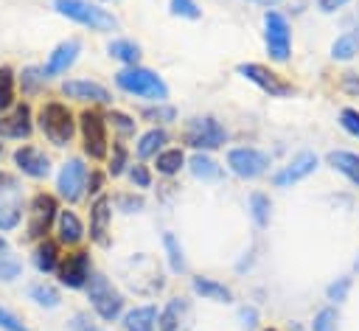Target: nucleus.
<instances>
[{
    "mask_svg": "<svg viewBox=\"0 0 359 331\" xmlns=\"http://www.w3.org/2000/svg\"><path fill=\"white\" fill-rule=\"evenodd\" d=\"M115 84L135 98H149V101H165L168 98V84L163 81V76L149 70V67H140V65H129V67L118 70Z\"/></svg>",
    "mask_w": 359,
    "mask_h": 331,
    "instance_id": "nucleus-1",
    "label": "nucleus"
},
{
    "mask_svg": "<svg viewBox=\"0 0 359 331\" xmlns=\"http://www.w3.org/2000/svg\"><path fill=\"white\" fill-rule=\"evenodd\" d=\"M56 14L67 17L70 22H79L90 31H115L118 28V17L109 8H101L98 3L90 0H53Z\"/></svg>",
    "mask_w": 359,
    "mask_h": 331,
    "instance_id": "nucleus-2",
    "label": "nucleus"
},
{
    "mask_svg": "<svg viewBox=\"0 0 359 331\" xmlns=\"http://www.w3.org/2000/svg\"><path fill=\"white\" fill-rule=\"evenodd\" d=\"M36 123L42 129V135L53 143V146H67L76 135V121L73 112L62 104V101H45L36 112Z\"/></svg>",
    "mask_w": 359,
    "mask_h": 331,
    "instance_id": "nucleus-3",
    "label": "nucleus"
},
{
    "mask_svg": "<svg viewBox=\"0 0 359 331\" xmlns=\"http://www.w3.org/2000/svg\"><path fill=\"white\" fill-rule=\"evenodd\" d=\"M84 289H87V300H90V306L95 309V314H98L101 320L112 323V320L121 317V311H123V295L112 286L109 278H104L101 272H93Z\"/></svg>",
    "mask_w": 359,
    "mask_h": 331,
    "instance_id": "nucleus-4",
    "label": "nucleus"
},
{
    "mask_svg": "<svg viewBox=\"0 0 359 331\" xmlns=\"http://www.w3.org/2000/svg\"><path fill=\"white\" fill-rule=\"evenodd\" d=\"M182 143L191 146V149H196V151H213V149H219V146L227 143V132H224V126L216 118L199 115V118L185 121V126H182Z\"/></svg>",
    "mask_w": 359,
    "mask_h": 331,
    "instance_id": "nucleus-5",
    "label": "nucleus"
},
{
    "mask_svg": "<svg viewBox=\"0 0 359 331\" xmlns=\"http://www.w3.org/2000/svg\"><path fill=\"white\" fill-rule=\"evenodd\" d=\"M25 213V191L22 182L11 171H0V230L8 233L22 222Z\"/></svg>",
    "mask_w": 359,
    "mask_h": 331,
    "instance_id": "nucleus-6",
    "label": "nucleus"
},
{
    "mask_svg": "<svg viewBox=\"0 0 359 331\" xmlns=\"http://www.w3.org/2000/svg\"><path fill=\"white\" fill-rule=\"evenodd\" d=\"M264 45L272 62L283 65L292 59V28L289 20L275 8H266L264 14Z\"/></svg>",
    "mask_w": 359,
    "mask_h": 331,
    "instance_id": "nucleus-7",
    "label": "nucleus"
},
{
    "mask_svg": "<svg viewBox=\"0 0 359 331\" xmlns=\"http://www.w3.org/2000/svg\"><path fill=\"white\" fill-rule=\"evenodd\" d=\"M236 73L241 79H247L250 84H255L261 93H266L269 98H292L294 95V84L286 81L280 73L269 70L266 65H258V62H241L236 67Z\"/></svg>",
    "mask_w": 359,
    "mask_h": 331,
    "instance_id": "nucleus-8",
    "label": "nucleus"
},
{
    "mask_svg": "<svg viewBox=\"0 0 359 331\" xmlns=\"http://www.w3.org/2000/svg\"><path fill=\"white\" fill-rule=\"evenodd\" d=\"M56 216H59V205H56V199L50 196V194H34V199H31V205H28V222H25V241H42L45 238V233L53 227V222H56Z\"/></svg>",
    "mask_w": 359,
    "mask_h": 331,
    "instance_id": "nucleus-9",
    "label": "nucleus"
},
{
    "mask_svg": "<svg viewBox=\"0 0 359 331\" xmlns=\"http://www.w3.org/2000/svg\"><path fill=\"white\" fill-rule=\"evenodd\" d=\"M79 129H81V140H84V154L90 160H104L107 157V118L95 109H84L79 115Z\"/></svg>",
    "mask_w": 359,
    "mask_h": 331,
    "instance_id": "nucleus-10",
    "label": "nucleus"
},
{
    "mask_svg": "<svg viewBox=\"0 0 359 331\" xmlns=\"http://www.w3.org/2000/svg\"><path fill=\"white\" fill-rule=\"evenodd\" d=\"M227 168L241 180H255L269 168V154L252 146H236L227 151Z\"/></svg>",
    "mask_w": 359,
    "mask_h": 331,
    "instance_id": "nucleus-11",
    "label": "nucleus"
},
{
    "mask_svg": "<svg viewBox=\"0 0 359 331\" xmlns=\"http://www.w3.org/2000/svg\"><path fill=\"white\" fill-rule=\"evenodd\" d=\"M87 166L81 157H70L62 168H59V177H56V188L59 194L67 199V202H79L81 194L87 191Z\"/></svg>",
    "mask_w": 359,
    "mask_h": 331,
    "instance_id": "nucleus-12",
    "label": "nucleus"
},
{
    "mask_svg": "<svg viewBox=\"0 0 359 331\" xmlns=\"http://www.w3.org/2000/svg\"><path fill=\"white\" fill-rule=\"evenodd\" d=\"M56 275H59V283L62 286H67V289H84L87 281H90V275H93L90 272V255L84 250L70 252L65 261H59Z\"/></svg>",
    "mask_w": 359,
    "mask_h": 331,
    "instance_id": "nucleus-13",
    "label": "nucleus"
},
{
    "mask_svg": "<svg viewBox=\"0 0 359 331\" xmlns=\"http://www.w3.org/2000/svg\"><path fill=\"white\" fill-rule=\"evenodd\" d=\"M109 222H112V199L109 196H95L90 205V238L98 247H109Z\"/></svg>",
    "mask_w": 359,
    "mask_h": 331,
    "instance_id": "nucleus-14",
    "label": "nucleus"
},
{
    "mask_svg": "<svg viewBox=\"0 0 359 331\" xmlns=\"http://www.w3.org/2000/svg\"><path fill=\"white\" fill-rule=\"evenodd\" d=\"M31 132H34V121H31L28 104H17L6 115H0V137L3 140H22Z\"/></svg>",
    "mask_w": 359,
    "mask_h": 331,
    "instance_id": "nucleus-15",
    "label": "nucleus"
},
{
    "mask_svg": "<svg viewBox=\"0 0 359 331\" xmlns=\"http://www.w3.org/2000/svg\"><path fill=\"white\" fill-rule=\"evenodd\" d=\"M160 331H188L191 323H194V309H191V300L185 297H171L163 311H160Z\"/></svg>",
    "mask_w": 359,
    "mask_h": 331,
    "instance_id": "nucleus-16",
    "label": "nucleus"
},
{
    "mask_svg": "<svg viewBox=\"0 0 359 331\" xmlns=\"http://www.w3.org/2000/svg\"><path fill=\"white\" fill-rule=\"evenodd\" d=\"M14 166L31 180H45L50 174V157L36 146H20L14 151Z\"/></svg>",
    "mask_w": 359,
    "mask_h": 331,
    "instance_id": "nucleus-17",
    "label": "nucleus"
},
{
    "mask_svg": "<svg viewBox=\"0 0 359 331\" xmlns=\"http://www.w3.org/2000/svg\"><path fill=\"white\" fill-rule=\"evenodd\" d=\"M314 168H317V154L300 151L297 157H292V160L272 177V182H275L278 188H286V185H294V182L306 180L309 174H314Z\"/></svg>",
    "mask_w": 359,
    "mask_h": 331,
    "instance_id": "nucleus-18",
    "label": "nucleus"
},
{
    "mask_svg": "<svg viewBox=\"0 0 359 331\" xmlns=\"http://www.w3.org/2000/svg\"><path fill=\"white\" fill-rule=\"evenodd\" d=\"M62 93L73 101H90V104H107L109 101V90L98 81H90V79H70L62 84Z\"/></svg>",
    "mask_w": 359,
    "mask_h": 331,
    "instance_id": "nucleus-19",
    "label": "nucleus"
},
{
    "mask_svg": "<svg viewBox=\"0 0 359 331\" xmlns=\"http://www.w3.org/2000/svg\"><path fill=\"white\" fill-rule=\"evenodd\" d=\"M79 53H81V42H79V39H65V42H59V45L50 50L48 65H45L48 79H50V76H59V73H67V70L73 67V62L79 59Z\"/></svg>",
    "mask_w": 359,
    "mask_h": 331,
    "instance_id": "nucleus-20",
    "label": "nucleus"
},
{
    "mask_svg": "<svg viewBox=\"0 0 359 331\" xmlns=\"http://www.w3.org/2000/svg\"><path fill=\"white\" fill-rule=\"evenodd\" d=\"M157 320H160L157 306L146 303V306H135L123 314V328L126 331H157Z\"/></svg>",
    "mask_w": 359,
    "mask_h": 331,
    "instance_id": "nucleus-21",
    "label": "nucleus"
},
{
    "mask_svg": "<svg viewBox=\"0 0 359 331\" xmlns=\"http://www.w3.org/2000/svg\"><path fill=\"white\" fill-rule=\"evenodd\" d=\"M191 289H194V295H199L202 300H213V303H230V300H233V292H230L224 283H219L216 278L196 275V278L191 281Z\"/></svg>",
    "mask_w": 359,
    "mask_h": 331,
    "instance_id": "nucleus-22",
    "label": "nucleus"
},
{
    "mask_svg": "<svg viewBox=\"0 0 359 331\" xmlns=\"http://www.w3.org/2000/svg\"><path fill=\"white\" fill-rule=\"evenodd\" d=\"M56 230H59V241L67 244V247H73V244H79L84 238V224L73 210H59Z\"/></svg>",
    "mask_w": 359,
    "mask_h": 331,
    "instance_id": "nucleus-23",
    "label": "nucleus"
},
{
    "mask_svg": "<svg viewBox=\"0 0 359 331\" xmlns=\"http://www.w3.org/2000/svg\"><path fill=\"white\" fill-rule=\"evenodd\" d=\"M328 166L339 174H345L353 185H359V154L356 151H345V149H337V151H328Z\"/></svg>",
    "mask_w": 359,
    "mask_h": 331,
    "instance_id": "nucleus-24",
    "label": "nucleus"
},
{
    "mask_svg": "<svg viewBox=\"0 0 359 331\" xmlns=\"http://www.w3.org/2000/svg\"><path fill=\"white\" fill-rule=\"evenodd\" d=\"M34 266H36L42 275L56 272V269H59V244L50 241V238H42V241L36 244V250H34Z\"/></svg>",
    "mask_w": 359,
    "mask_h": 331,
    "instance_id": "nucleus-25",
    "label": "nucleus"
},
{
    "mask_svg": "<svg viewBox=\"0 0 359 331\" xmlns=\"http://www.w3.org/2000/svg\"><path fill=\"white\" fill-rule=\"evenodd\" d=\"M168 143V135H165V129H149V132H143L140 137H137V143H135V151H137V157L140 160H149V157H154L157 151H163V146Z\"/></svg>",
    "mask_w": 359,
    "mask_h": 331,
    "instance_id": "nucleus-26",
    "label": "nucleus"
},
{
    "mask_svg": "<svg viewBox=\"0 0 359 331\" xmlns=\"http://www.w3.org/2000/svg\"><path fill=\"white\" fill-rule=\"evenodd\" d=\"M107 53L129 67V65H137V59H140V45H137L135 39L121 36V39H112V42L107 45Z\"/></svg>",
    "mask_w": 359,
    "mask_h": 331,
    "instance_id": "nucleus-27",
    "label": "nucleus"
},
{
    "mask_svg": "<svg viewBox=\"0 0 359 331\" xmlns=\"http://www.w3.org/2000/svg\"><path fill=\"white\" fill-rule=\"evenodd\" d=\"M182 166H185V154H182V149H163V151L154 154V168H157V174H163V177H174V174H180Z\"/></svg>",
    "mask_w": 359,
    "mask_h": 331,
    "instance_id": "nucleus-28",
    "label": "nucleus"
},
{
    "mask_svg": "<svg viewBox=\"0 0 359 331\" xmlns=\"http://www.w3.org/2000/svg\"><path fill=\"white\" fill-rule=\"evenodd\" d=\"M359 53V31H345L342 36L334 39L331 45V59H339V62H348Z\"/></svg>",
    "mask_w": 359,
    "mask_h": 331,
    "instance_id": "nucleus-29",
    "label": "nucleus"
},
{
    "mask_svg": "<svg viewBox=\"0 0 359 331\" xmlns=\"http://www.w3.org/2000/svg\"><path fill=\"white\" fill-rule=\"evenodd\" d=\"M188 166H191V174L196 177V180H216L219 177V166H216V160H210L205 151H196L191 160H188Z\"/></svg>",
    "mask_w": 359,
    "mask_h": 331,
    "instance_id": "nucleus-30",
    "label": "nucleus"
},
{
    "mask_svg": "<svg viewBox=\"0 0 359 331\" xmlns=\"http://www.w3.org/2000/svg\"><path fill=\"white\" fill-rule=\"evenodd\" d=\"M28 297L36 303V306H45V309H56L59 306V292L50 286V283H45V281H39V283H31L28 286Z\"/></svg>",
    "mask_w": 359,
    "mask_h": 331,
    "instance_id": "nucleus-31",
    "label": "nucleus"
},
{
    "mask_svg": "<svg viewBox=\"0 0 359 331\" xmlns=\"http://www.w3.org/2000/svg\"><path fill=\"white\" fill-rule=\"evenodd\" d=\"M45 81H48V73H45V67H36V65H31V67H22V73H20V84H22V93H28V95L39 93V90L45 87Z\"/></svg>",
    "mask_w": 359,
    "mask_h": 331,
    "instance_id": "nucleus-32",
    "label": "nucleus"
},
{
    "mask_svg": "<svg viewBox=\"0 0 359 331\" xmlns=\"http://www.w3.org/2000/svg\"><path fill=\"white\" fill-rule=\"evenodd\" d=\"M140 115L146 121H151V123H174L177 121V109L171 104H165V101H154L151 107H143Z\"/></svg>",
    "mask_w": 359,
    "mask_h": 331,
    "instance_id": "nucleus-33",
    "label": "nucleus"
},
{
    "mask_svg": "<svg viewBox=\"0 0 359 331\" xmlns=\"http://www.w3.org/2000/svg\"><path fill=\"white\" fill-rule=\"evenodd\" d=\"M14 70L11 67H0V115L6 112V109H11L14 107Z\"/></svg>",
    "mask_w": 359,
    "mask_h": 331,
    "instance_id": "nucleus-34",
    "label": "nucleus"
},
{
    "mask_svg": "<svg viewBox=\"0 0 359 331\" xmlns=\"http://www.w3.org/2000/svg\"><path fill=\"white\" fill-rule=\"evenodd\" d=\"M269 210H272L269 196L261 194V191H255V194L250 196V213H252V222H255L258 227H266V224H269Z\"/></svg>",
    "mask_w": 359,
    "mask_h": 331,
    "instance_id": "nucleus-35",
    "label": "nucleus"
},
{
    "mask_svg": "<svg viewBox=\"0 0 359 331\" xmlns=\"http://www.w3.org/2000/svg\"><path fill=\"white\" fill-rule=\"evenodd\" d=\"M163 247H165V252H168V266H171V272H185V255H182V247H180V241L174 238V233H165V236H163Z\"/></svg>",
    "mask_w": 359,
    "mask_h": 331,
    "instance_id": "nucleus-36",
    "label": "nucleus"
},
{
    "mask_svg": "<svg viewBox=\"0 0 359 331\" xmlns=\"http://www.w3.org/2000/svg\"><path fill=\"white\" fill-rule=\"evenodd\" d=\"M168 11L174 17H182V20H199L202 17V8L196 6V0H168Z\"/></svg>",
    "mask_w": 359,
    "mask_h": 331,
    "instance_id": "nucleus-37",
    "label": "nucleus"
},
{
    "mask_svg": "<svg viewBox=\"0 0 359 331\" xmlns=\"http://www.w3.org/2000/svg\"><path fill=\"white\" fill-rule=\"evenodd\" d=\"M311 331H337V311L328 306V309H320L311 320Z\"/></svg>",
    "mask_w": 359,
    "mask_h": 331,
    "instance_id": "nucleus-38",
    "label": "nucleus"
},
{
    "mask_svg": "<svg viewBox=\"0 0 359 331\" xmlns=\"http://www.w3.org/2000/svg\"><path fill=\"white\" fill-rule=\"evenodd\" d=\"M126 160H129V151L123 143H115L112 146V157H109V174L112 177H121L126 171Z\"/></svg>",
    "mask_w": 359,
    "mask_h": 331,
    "instance_id": "nucleus-39",
    "label": "nucleus"
},
{
    "mask_svg": "<svg viewBox=\"0 0 359 331\" xmlns=\"http://www.w3.org/2000/svg\"><path fill=\"white\" fill-rule=\"evenodd\" d=\"M107 121H109V123H112V126H115V129H118L123 137L135 135V118H129L126 112H115V109H112V112L107 115Z\"/></svg>",
    "mask_w": 359,
    "mask_h": 331,
    "instance_id": "nucleus-40",
    "label": "nucleus"
},
{
    "mask_svg": "<svg viewBox=\"0 0 359 331\" xmlns=\"http://www.w3.org/2000/svg\"><path fill=\"white\" fill-rule=\"evenodd\" d=\"M20 269H22L20 261L14 255H8V252L0 250V281H14L20 275Z\"/></svg>",
    "mask_w": 359,
    "mask_h": 331,
    "instance_id": "nucleus-41",
    "label": "nucleus"
},
{
    "mask_svg": "<svg viewBox=\"0 0 359 331\" xmlns=\"http://www.w3.org/2000/svg\"><path fill=\"white\" fill-rule=\"evenodd\" d=\"M339 126H342L348 135L359 137V109H353V107H345V109L339 112Z\"/></svg>",
    "mask_w": 359,
    "mask_h": 331,
    "instance_id": "nucleus-42",
    "label": "nucleus"
},
{
    "mask_svg": "<svg viewBox=\"0 0 359 331\" xmlns=\"http://www.w3.org/2000/svg\"><path fill=\"white\" fill-rule=\"evenodd\" d=\"M0 328L3 331H28V325L17 314H11L8 309H3V306H0Z\"/></svg>",
    "mask_w": 359,
    "mask_h": 331,
    "instance_id": "nucleus-43",
    "label": "nucleus"
},
{
    "mask_svg": "<svg viewBox=\"0 0 359 331\" xmlns=\"http://www.w3.org/2000/svg\"><path fill=\"white\" fill-rule=\"evenodd\" d=\"M129 180H132L135 188H149L151 185V174H149V168L143 163H137V166L129 168Z\"/></svg>",
    "mask_w": 359,
    "mask_h": 331,
    "instance_id": "nucleus-44",
    "label": "nucleus"
},
{
    "mask_svg": "<svg viewBox=\"0 0 359 331\" xmlns=\"http://www.w3.org/2000/svg\"><path fill=\"white\" fill-rule=\"evenodd\" d=\"M115 205H118L123 213H137V210L143 208V199L135 196V194H118V196H115Z\"/></svg>",
    "mask_w": 359,
    "mask_h": 331,
    "instance_id": "nucleus-45",
    "label": "nucleus"
},
{
    "mask_svg": "<svg viewBox=\"0 0 359 331\" xmlns=\"http://www.w3.org/2000/svg\"><path fill=\"white\" fill-rule=\"evenodd\" d=\"M101 188H104V174H101V171H90V177H87V191H90L93 196H101Z\"/></svg>",
    "mask_w": 359,
    "mask_h": 331,
    "instance_id": "nucleus-46",
    "label": "nucleus"
},
{
    "mask_svg": "<svg viewBox=\"0 0 359 331\" xmlns=\"http://www.w3.org/2000/svg\"><path fill=\"white\" fill-rule=\"evenodd\" d=\"M342 90L359 95V76H356V73H345V76H342Z\"/></svg>",
    "mask_w": 359,
    "mask_h": 331,
    "instance_id": "nucleus-47",
    "label": "nucleus"
},
{
    "mask_svg": "<svg viewBox=\"0 0 359 331\" xmlns=\"http://www.w3.org/2000/svg\"><path fill=\"white\" fill-rule=\"evenodd\" d=\"M348 0H317V6H320V11H325V14H331V11H337V8H342Z\"/></svg>",
    "mask_w": 359,
    "mask_h": 331,
    "instance_id": "nucleus-48",
    "label": "nucleus"
},
{
    "mask_svg": "<svg viewBox=\"0 0 359 331\" xmlns=\"http://www.w3.org/2000/svg\"><path fill=\"white\" fill-rule=\"evenodd\" d=\"M345 289H348V281H342V283H339V286H331V289H328V295H331V297H337V300H339V297H342V295H345Z\"/></svg>",
    "mask_w": 359,
    "mask_h": 331,
    "instance_id": "nucleus-49",
    "label": "nucleus"
},
{
    "mask_svg": "<svg viewBox=\"0 0 359 331\" xmlns=\"http://www.w3.org/2000/svg\"><path fill=\"white\" fill-rule=\"evenodd\" d=\"M241 320L244 325H255V309H241Z\"/></svg>",
    "mask_w": 359,
    "mask_h": 331,
    "instance_id": "nucleus-50",
    "label": "nucleus"
},
{
    "mask_svg": "<svg viewBox=\"0 0 359 331\" xmlns=\"http://www.w3.org/2000/svg\"><path fill=\"white\" fill-rule=\"evenodd\" d=\"M247 3H255V6H264V8H275L280 0H247Z\"/></svg>",
    "mask_w": 359,
    "mask_h": 331,
    "instance_id": "nucleus-51",
    "label": "nucleus"
},
{
    "mask_svg": "<svg viewBox=\"0 0 359 331\" xmlns=\"http://www.w3.org/2000/svg\"><path fill=\"white\" fill-rule=\"evenodd\" d=\"M3 247H6V241H3V236H0V250H3Z\"/></svg>",
    "mask_w": 359,
    "mask_h": 331,
    "instance_id": "nucleus-52",
    "label": "nucleus"
},
{
    "mask_svg": "<svg viewBox=\"0 0 359 331\" xmlns=\"http://www.w3.org/2000/svg\"><path fill=\"white\" fill-rule=\"evenodd\" d=\"M264 331H275V328H264Z\"/></svg>",
    "mask_w": 359,
    "mask_h": 331,
    "instance_id": "nucleus-53",
    "label": "nucleus"
},
{
    "mask_svg": "<svg viewBox=\"0 0 359 331\" xmlns=\"http://www.w3.org/2000/svg\"><path fill=\"white\" fill-rule=\"evenodd\" d=\"M107 3H115V0H107Z\"/></svg>",
    "mask_w": 359,
    "mask_h": 331,
    "instance_id": "nucleus-54",
    "label": "nucleus"
},
{
    "mask_svg": "<svg viewBox=\"0 0 359 331\" xmlns=\"http://www.w3.org/2000/svg\"><path fill=\"white\" fill-rule=\"evenodd\" d=\"M0 154H3V146H0Z\"/></svg>",
    "mask_w": 359,
    "mask_h": 331,
    "instance_id": "nucleus-55",
    "label": "nucleus"
}]
</instances>
